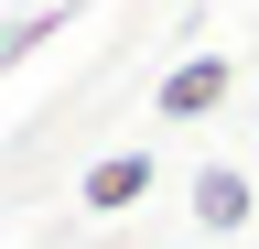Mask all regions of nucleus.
<instances>
[{
	"label": "nucleus",
	"instance_id": "nucleus-1",
	"mask_svg": "<svg viewBox=\"0 0 259 249\" xmlns=\"http://www.w3.org/2000/svg\"><path fill=\"white\" fill-rule=\"evenodd\" d=\"M248 206H259V195H248V173H238V163H205V173H194V228H205V238H238V228H248Z\"/></svg>",
	"mask_w": 259,
	"mask_h": 249
},
{
	"label": "nucleus",
	"instance_id": "nucleus-2",
	"mask_svg": "<svg viewBox=\"0 0 259 249\" xmlns=\"http://www.w3.org/2000/svg\"><path fill=\"white\" fill-rule=\"evenodd\" d=\"M141 195H151V152H108V163L87 173V206L97 217H119V206H141Z\"/></svg>",
	"mask_w": 259,
	"mask_h": 249
},
{
	"label": "nucleus",
	"instance_id": "nucleus-3",
	"mask_svg": "<svg viewBox=\"0 0 259 249\" xmlns=\"http://www.w3.org/2000/svg\"><path fill=\"white\" fill-rule=\"evenodd\" d=\"M227 98V54H194L184 76H162V119H205Z\"/></svg>",
	"mask_w": 259,
	"mask_h": 249
}]
</instances>
